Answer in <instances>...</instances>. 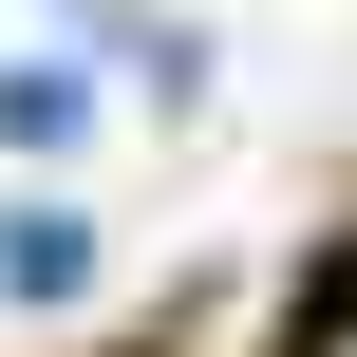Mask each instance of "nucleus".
I'll return each mask as SVG.
<instances>
[{"label":"nucleus","instance_id":"f257e3e1","mask_svg":"<svg viewBox=\"0 0 357 357\" xmlns=\"http://www.w3.org/2000/svg\"><path fill=\"white\" fill-rule=\"evenodd\" d=\"M75 282H94V245H75L56 207H19V226H0V301H75Z\"/></svg>","mask_w":357,"mask_h":357},{"label":"nucleus","instance_id":"f03ea898","mask_svg":"<svg viewBox=\"0 0 357 357\" xmlns=\"http://www.w3.org/2000/svg\"><path fill=\"white\" fill-rule=\"evenodd\" d=\"M75 113H94V94H75L56 56H38V75H0V151H75Z\"/></svg>","mask_w":357,"mask_h":357},{"label":"nucleus","instance_id":"7ed1b4c3","mask_svg":"<svg viewBox=\"0 0 357 357\" xmlns=\"http://www.w3.org/2000/svg\"><path fill=\"white\" fill-rule=\"evenodd\" d=\"M301 357H357V301H339V320H320V339H301Z\"/></svg>","mask_w":357,"mask_h":357}]
</instances>
